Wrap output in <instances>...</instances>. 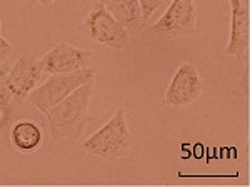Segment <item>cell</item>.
Instances as JSON below:
<instances>
[{
	"mask_svg": "<svg viewBox=\"0 0 250 187\" xmlns=\"http://www.w3.org/2000/svg\"><path fill=\"white\" fill-rule=\"evenodd\" d=\"M10 144L17 152L22 154H34L42 149L43 144V132L42 127L34 120H19L10 127L9 132Z\"/></svg>",
	"mask_w": 250,
	"mask_h": 187,
	"instance_id": "11",
	"label": "cell"
},
{
	"mask_svg": "<svg viewBox=\"0 0 250 187\" xmlns=\"http://www.w3.org/2000/svg\"><path fill=\"white\" fill-rule=\"evenodd\" d=\"M92 99H94V82L75 89L70 95L43 112L48 120L50 140L54 144L63 139L82 137L88 122V109Z\"/></svg>",
	"mask_w": 250,
	"mask_h": 187,
	"instance_id": "1",
	"label": "cell"
},
{
	"mask_svg": "<svg viewBox=\"0 0 250 187\" xmlns=\"http://www.w3.org/2000/svg\"><path fill=\"white\" fill-rule=\"evenodd\" d=\"M42 60L34 54H22L9 67L7 84L15 100H27L29 94L40 84L43 77Z\"/></svg>",
	"mask_w": 250,
	"mask_h": 187,
	"instance_id": "7",
	"label": "cell"
},
{
	"mask_svg": "<svg viewBox=\"0 0 250 187\" xmlns=\"http://www.w3.org/2000/svg\"><path fill=\"white\" fill-rule=\"evenodd\" d=\"M7 72H9V69L0 64V107L10 105L12 99H14L9 89V84H7Z\"/></svg>",
	"mask_w": 250,
	"mask_h": 187,
	"instance_id": "13",
	"label": "cell"
},
{
	"mask_svg": "<svg viewBox=\"0 0 250 187\" xmlns=\"http://www.w3.org/2000/svg\"><path fill=\"white\" fill-rule=\"evenodd\" d=\"M199 23V10L193 0H172L165 14L160 17L150 30L160 37H184L195 32Z\"/></svg>",
	"mask_w": 250,
	"mask_h": 187,
	"instance_id": "5",
	"label": "cell"
},
{
	"mask_svg": "<svg viewBox=\"0 0 250 187\" xmlns=\"http://www.w3.org/2000/svg\"><path fill=\"white\" fill-rule=\"evenodd\" d=\"M167 2H168V0H139L140 10H142V23H144V27H147L148 20L154 17L155 12H159Z\"/></svg>",
	"mask_w": 250,
	"mask_h": 187,
	"instance_id": "12",
	"label": "cell"
},
{
	"mask_svg": "<svg viewBox=\"0 0 250 187\" xmlns=\"http://www.w3.org/2000/svg\"><path fill=\"white\" fill-rule=\"evenodd\" d=\"M79 30L83 37L104 47L114 48V50H124L128 47L130 40L134 39L117 20L107 12L100 0H97L87 17L79 25Z\"/></svg>",
	"mask_w": 250,
	"mask_h": 187,
	"instance_id": "4",
	"label": "cell"
},
{
	"mask_svg": "<svg viewBox=\"0 0 250 187\" xmlns=\"http://www.w3.org/2000/svg\"><path fill=\"white\" fill-rule=\"evenodd\" d=\"M57 2H63V0H57Z\"/></svg>",
	"mask_w": 250,
	"mask_h": 187,
	"instance_id": "16",
	"label": "cell"
},
{
	"mask_svg": "<svg viewBox=\"0 0 250 187\" xmlns=\"http://www.w3.org/2000/svg\"><path fill=\"white\" fill-rule=\"evenodd\" d=\"M230 2V40L225 47V54L237 60L249 62L250 46V10L249 0H229Z\"/></svg>",
	"mask_w": 250,
	"mask_h": 187,
	"instance_id": "9",
	"label": "cell"
},
{
	"mask_svg": "<svg viewBox=\"0 0 250 187\" xmlns=\"http://www.w3.org/2000/svg\"><path fill=\"white\" fill-rule=\"evenodd\" d=\"M202 92L204 82L197 67L190 62H184L177 69L165 91L164 104L170 107H187L195 102Z\"/></svg>",
	"mask_w": 250,
	"mask_h": 187,
	"instance_id": "6",
	"label": "cell"
},
{
	"mask_svg": "<svg viewBox=\"0 0 250 187\" xmlns=\"http://www.w3.org/2000/svg\"><path fill=\"white\" fill-rule=\"evenodd\" d=\"M94 54L85 48L74 47L67 42H59L42 57V69L48 75L52 74H70L90 67Z\"/></svg>",
	"mask_w": 250,
	"mask_h": 187,
	"instance_id": "8",
	"label": "cell"
},
{
	"mask_svg": "<svg viewBox=\"0 0 250 187\" xmlns=\"http://www.w3.org/2000/svg\"><path fill=\"white\" fill-rule=\"evenodd\" d=\"M108 14L122 25L132 37H137L144 28L142 10L139 0H100Z\"/></svg>",
	"mask_w": 250,
	"mask_h": 187,
	"instance_id": "10",
	"label": "cell"
},
{
	"mask_svg": "<svg viewBox=\"0 0 250 187\" xmlns=\"http://www.w3.org/2000/svg\"><path fill=\"white\" fill-rule=\"evenodd\" d=\"M12 52H14V46H12L7 39H3L2 35H0V64L5 62L12 55Z\"/></svg>",
	"mask_w": 250,
	"mask_h": 187,
	"instance_id": "14",
	"label": "cell"
},
{
	"mask_svg": "<svg viewBox=\"0 0 250 187\" xmlns=\"http://www.w3.org/2000/svg\"><path fill=\"white\" fill-rule=\"evenodd\" d=\"M135 147V140L128 127L124 109H119L105 125L83 140V149L90 156L100 159L115 161L130 154Z\"/></svg>",
	"mask_w": 250,
	"mask_h": 187,
	"instance_id": "2",
	"label": "cell"
},
{
	"mask_svg": "<svg viewBox=\"0 0 250 187\" xmlns=\"http://www.w3.org/2000/svg\"><path fill=\"white\" fill-rule=\"evenodd\" d=\"M95 74L97 70L94 67H85L82 70L70 72V74H52L45 82L37 85L29 94L27 102L43 114L52 105L59 104L67 95H70L75 89L94 82Z\"/></svg>",
	"mask_w": 250,
	"mask_h": 187,
	"instance_id": "3",
	"label": "cell"
},
{
	"mask_svg": "<svg viewBox=\"0 0 250 187\" xmlns=\"http://www.w3.org/2000/svg\"><path fill=\"white\" fill-rule=\"evenodd\" d=\"M0 32H2V22H0Z\"/></svg>",
	"mask_w": 250,
	"mask_h": 187,
	"instance_id": "15",
	"label": "cell"
}]
</instances>
